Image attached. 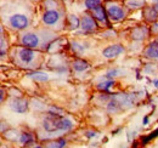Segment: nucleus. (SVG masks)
<instances>
[{
    "mask_svg": "<svg viewBox=\"0 0 158 148\" xmlns=\"http://www.w3.org/2000/svg\"><path fill=\"white\" fill-rule=\"evenodd\" d=\"M43 128L48 132H57V131L67 132L73 128V123L69 119L63 118L62 115L48 113V117L43 120Z\"/></svg>",
    "mask_w": 158,
    "mask_h": 148,
    "instance_id": "nucleus-1",
    "label": "nucleus"
},
{
    "mask_svg": "<svg viewBox=\"0 0 158 148\" xmlns=\"http://www.w3.org/2000/svg\"><path fill=\"white\" fill-rule=\"evenodd\" d=\"M49 32H41V33H39V32H26L21 35V44L23 46H27V47L37 49L41 45H44V41H41V39H44V40L46 39L49 41L54 37V35H51V37L45 38L44 35H46Z\"/></svg>",
    "mask_w": 158,
    "mask_h": 148,
    "instance_id": "nucleus-2",
    "label": "nucleus"
},
{
    "mask_svg": "<svg viewBox=\"0 0 158 148\" xmlns=\"http://www.w3.org/2000/svg\"><path fill=\"white\" fill-rule=\"evenodd\" d=\"M43 22L49 27H55L61 24L62 21V12L60 9H49L43 14Z\"/></svg>",
    "mask_w": 158,
    "mask_h": 148,
    "instance_id": "nucleus-3",
    "label": "nucleus"
},
{
    "mask_svg": "<svg viewBox=\"0 0 158 148\" xmlns=\"http://www.w3.org/2000/svg\"><path fill=\"white\" fill-rule=\"evenodd\" d=\"M106 11H107V16L108 18L113 22H118L122 21L125 17V11L124 9L118 5V4H112V2H108L106 5Z\"/></svg>",
    "mask_w": 158,
    "mask_h": 148,
    "instance_id": "nucleus-4",
    "label": "nucleus"
},
{
    "mask_svg": "<svg viewBox=\"0 0 158 148\" xmlns=\"http://www.w3.org/2000/svg\"><path fill=\"white\" fill-rule=\"evenodd\" d=\"M37 56H38V54L32 47H27V46L21 47L17 51V58H19L21 64H23V66L32 64Z\"/></svg>",
    "mask_w": 158,
    "mask_h": 148,
    "instance_id": "nucleus-5",
    "label": "nucleus"
},
{
    "mask_svg": "<svg viewBox=\"0 0 158 148\" xmlns=\"http://www.w3.org/2000/svg\"><path fill=\"white\" fill-rule=\"evenodd\" d=\"M9 24L14 28V29H26L29 24V19L26 15H21V14H16V15H12L10 16L9 18Z\"/></svg>",
    "mask_w": 158,
    "mask_h": 148,
    "instance_id": "nucleus-6",
    "label": "nucleus"
},
{
    "mask_svg": "<svg viewBox=\"0 0 158 148\" xmlns=\"http://www.w3.org/2000/svg\"><path fill=\"white\" fill-rule=\"evenodd\" d=\"M80 28L88 33L96 31V28H98L96 19L93 17V15L91 16L90 15H83V17L80 18Z\"/></svg>",
    "mask_w": 158,
    "mask_h": 148,
    "instance_id": "nucleus-7",
    "label": "nucleus"
},
{
    "mask_svg": "<svg viewBox=\"0 0 158 148\" xmlns=\"http://www.w3.org/2000/svg\"><path fill=\"white\" fill-rule=\"evenodd\" d=\"M10 108L16 113H26L28 111V101L26 98L22 97H15L11 102H10Z\"/></svg>",
    "mask_w": 158,
    "mask_h": 148,
    "instance_id": "nucleus-8",
    "label": "nucleus"
},
{
    "mask_svg": "<svg viewBox=\"0 0 158 148\" xmlns=\"http://www.w3.org/2000/svg\"><path fill=\"white\" fill-rule=\"evenodd\" d=\"M123 51H124V47L122 45L114 44V45H110L106 49H103L102 50V56L105 58H114V57L120 55Z\"/></svg>",
    "mask_w": 158,
    "mask_h": 148,
    "instance_id": "nucleus-9",
    "label": "nucleus"
},
{
    "mask_svg": "<svg viewBox=\"0 0 158 148\" xmlns=\"http://www.w3.org/2000/svg\"><path fill=\"white\" fill-rule=\"evenodd\" d=\"M112 98L118 102L122 108H129V107H131L133 103H134L133 96H130V95H128V93H116L114 96H112Z\"/></svg>",
    "mask_w": 158,
    "mask_h": 148,
    "instance_id": "nucleus-10",
    "label": "nucleus"
},
{
    "mask_svg": "<svg viewBox=\"0 0 158 148\" xmlns=\"http://www.w3.org/2000/svg\"><path fill=\"white\" fill-rule=\"evenodd\" d=\"M91 15H93V17L96 19V21H99V22H101V23H105V24L108 26V16H107V11H106V9H105L102 5H100V6H98L96 9L91 10Z\"/></svg>",
    "mask_w": 158,
    "mask_h": 148,
    "instance_id": "nucleus-11",
    "label": "nucleus"
},
{
    "mask_svg": "<svg viewBox=\"0 0 158 148\" xmlns=\"http://www.w3.org/2000/svg\"><path fill=\"white\" fill-rule=\"evenodd\" d=\"M142 15H143L145 19L148 21V22H156V21H158V11L155 9V6L143 7Z\"/></svg>",
    "mask_w": 158,
    "mask_h": 148,
    "instance_id": "nucleus-12",
    "label": "nucleus"
},
{
    "mask_svg": "<svg viewBox=\"0 0 158 148\" xmlns=\"http://www.w3.org/2000/svg\"><path fill=\"white\" fill-rule=\"evenodd\" d=\"M145 56L152 60H158V41H152L145 50Z\"/></svg>",
    "mask_w": 158,
    "mask_h": 148,
    "instance_id": "nucleus-13",
    "label": "nucleus"
},
{
    "mask_svg": "<svg viewBox=\"0 0 158 148\" xmlns=\"http://www.w3.org/2000/svg\"><path fill=\"white\" fill-rule=\"evenodd\" d=\"M147 35V29H146V27H143V26H139V27H135L134 29H133V32H131V38L134 39V40H143L145 38Z\"/></svg>",
    "mask_w": 158,
    "mask_h": 148,
    "instance_id": "nucleus-14",
    "label": "nucleus"
},
{
    "mask_svg": "<svg viewBox=\"0 0 158 148\" xmlns=\"http://www.w3.org/2000/svg\"><path fill=\"white\" fill-rule=\"evenodd\" d=\"M89 63L86 62V61H84V60H81V58H77V60H74L73 61V63H72V68L76 71V72H84V71H86V69H89Z\"/></svg>",
    "mask_w": 158,
    "mask_h": 148,
    "instance_id": "nucleus-15",
    "label": "nucleus"
},
{
    "mask_svg": "<svg viewBox=\"0 0 158 148\" xmlns=\"http://www.w3.org/2000/svg\"><path fill=\"white\" fill-rule=\"evenodd\" d=\"M27 76L37 81H46L49 79V75L43 72H31V73H27Z\"/></svg>",
    "mask_w": 158,
    "mask_h": 148,
    "instance_id": "nucleus-16",
    "label": "nucleus"
},
{
    "mask_svg": "<svg viewBox=\"0 0 158 148\" xmlns=\"http://www.w3.org/2000/svg\"><path fill=\"white\" fill-rule=\"evenodd\" d=\"M67 23H68V27L71 31H74V29L80 27V19L76 15H69L67 17Z\"/></svg>",
    "mask_w": 158,
    "mask_h": 148,
    "instance_id": "nucleus-17",
    "label": "nucleus"
},
{
    "mask_svg": "<svg viewBox=\"0 0 158 148\" xmlns=\"http://www.w3.org/2000/svg\"><path fill=\"white\" fill-rule=\"evenodd\" d=\"M124 5L129 9H140L145 5V0H124Z\"/></svg>",
    "mask_w": 158,
    "mask_h": 148,
    "instance_id": "nucleus-18",
    "label": "nucleus"
},
{
    "mask_svg": "<svg viewBox=\"0 0 158 148\" xmlns=\"http://www.w3.org/2000/svg\"><path fill=\"white\" fill-rule=\"evenodd\" d=\"M123 108L120 107V105H119L118 102L116 101V100H110L108 101V103H107V111L110 112V113H117V112L122 111Z\"/></svg>",
    "mask_w": 158,
    "mask_h": 148,
    "instance_id": "nucleus-19",
    "label": "nucleus"
},
{
    "mask_svg": "<svg viewBox=\"0 0 158 148\" xmlns=\"http://www.w3.org/2000/svg\"><path fill=\"white\" fill-rule=\"evenodd\" d=\"M20 142L22 145L28 146V145H31V143L34 142V137H33V135L31 132H23L20 136Z\"/></svg>",
    "mask_w": 158,
    "mask_h": 148,
    "instance_id": "nucleus-20",
    "label": "nucleus"
},
{
    "mask_svg": "<svg viewBox=\"0 0 158 148\" xmlns=\"http://www.w3.org/2000/svg\"><path fill=\"white\" fill-rule=\"evenodd\" d=\"M113 85H114V80L108 79V80H106V81H103V83H99V84H98V89L101 90V91H103V92H107V91H110V89H111Z\"/></svg>",
    "mask_w": 158,
    "mask_h": 148,
    "instance_id": "nucleus-21",
    "label": "nucleus"
},
{
    "mask_svg": "<svg viewBox=\"0 0 158 148\" xmlns=\"http://www.w3.org/2000/svg\"><path fill=\"white\" fill-rule=\"evenodd\" d=\"M84 4H85V7L91 11V10L96 9L98 6L102 5V0H85Z\"/></svg>",
    "mask_w": 158,
    "mask_h": 148,
    "instance_id": "nucleus-22",
    "label": "nucleus"
},
{
    "mask_svg": "<svg viewBox=\"0 0 158 148\" xmlns=\"http://www.w3.org/2000/svg\"><path fill=\"white\" fill-rule=\"evenodd\" d=\"M44 6L46 7V10H49V9H59L60 4L57 0H45Z\"/></svg>",
    "mask_w": 158,
    "mask_h": 148,
    "instance_id": "nucleus-23",
    "label": "nucleus"
},
{
    "mask_svg": "<svg viewBox=\"0 0 158 148\" xmlns=\"http://www.w3.org/2000/svg\"><path fill=\"white\" fill-rule=\"evenodd\" d=\"M158 136V128L153 132H151V135H148V136H146V137H143V138H141V143L142 145H146L148 141H151V140H153V138H156Z\"/></svg>",
    "mask_w": 158,
    "mask_h": 148,
    "instance_id": "nucleus-24",
    "label": "nucleus"
},
{
    "mask_svg": "<svg viewBox=\"0 0 158 148\" xmlns=\"http://www.w3.org/2000/svg\"><path fill=\"white\" fill-rule=\"evenodd\" d=\"M66 146V140L64 138H60L57 141H54L48 145V147H55V148H61V147H64Z\"/></svg>",
    "mask_w": 158,
    "mask_h": 148,
    "instance_id": "nucleus-25",
    "label": "nucleus"
},
{
    "mask_svg": "<svg viewBox=\"0 0 158 148\" xmlns=\"http://www.w3.org/2000/svg\"><path fill=\"white\" fill-rule=\"evenodd\" d=\"M119 74H120V71L117 69V68H113V69H110L107 73H106V78L107 79H113V78H116V76H118Z\"/></svg>",
    "mask_w": 158,
    "mask_h": 148,
    "instance_id": "nucleus-26",
    "label": "nucleus"
},
{
    "mask_svg": "<svg viewBox=\"0 0 158 148\" xmlns=\"http://www.w3.org/2000/svg\"><path fill=\"white\" fill-rule=\"evenodd\" d=\"M72 46H73V50H77L79 52H81L84 50V46H81L78 43H72Z\"/></svg>",
    "mask_w": 158,
    "mask_h": 148,
    "instance_id": "nucleus-27",
    "label": "nucleus"
},
{
    "mask_svg": "<svg viewBox=\"0 0 158 148\" xmlns=\"http://www.w3.org/2000/svg\"><path fill=\"white\" fill-rule=\"evenodd\" d=\"M96 135H98V134H96L95 131H88V132L85 134V136H86L88 138H93V137H96Z\"/></svg>",
    "mask_w": 158,
    "mask_h": 148,
    "instance_id": "nucleus-28",
    "label": "nucleus"
},
{
    "mask_svg": "<svg viewBox=\"0 0 158 148\" xmlns=\"http://www.w3.org/2000/svg\"><path fill=\"white\" fill-rule=\"evenodd\" d=\"M152 32L153 33H158V22H153V27H152Z\"/></svg>",
    "mask_w": 158,
    "mask_h": 148,
    "instance_id": "nucleus-29",
    "label": "nucleus"
},
{
    "mask_svg": "<svg viewBox=\"0 0 158 148\" xmlns=\"http://www.w3.org/2000/svg\"><path fill=\"white\" fill-rule=\"evenodd\" d=\"M148 120H150V118L146 115V117H143V119H142V124L143 125H147L148 124Z\"/></svg>",
    "mask_w": 158,
    "mask_h": 148,
    "instance_id": "nucleus-30",
    "label": "nucleus"
},
{
    "mask_svg": "<svg viewBox=\"0 0 158 148\" xmlns=\"http://www.w3.org/2000/svg\"><path fill=\"white\" fill-rule=\"evenodd\" d=\"M153 85H155V88H156V89H158V79L153 81Z\"/></svg>",
    "mask_w": 158,
    "mask_h": 148,
    "instance_id": "nucleus-31",
    "label": "nucleus"
},
{
    "mask_svg": "<svg viewBox=\"0 0 158 148\" xmlns=\"http://www.w3.org/2000/svg\"><path fill=\"white\" fill-rule=\"evenodd\" d=\"M0 100L2 102V100H4V90H1V97H0Z\"/></svg>",
    "mask_w": 158,
    "mask_h": 148,
    "instance_id": "nucleus-32",
    "label": "nucleus"
},
{
    "mask_svg": "<svg viewBox=\"0 0 158 148\" xmlns=\"http://www.w3.org/2000/svg\"><path fill=\"white\" fill-rule=\"evenodd\" d=\"M153 6H155V9H156V10L158 11V1L156 2V4H155V5H153Z\"/></svg>",
    "mask_w": 158,
    "mask_h": 148,
    "instance_id": "nucleus-33",
    "label": "nucleus"
},
{
    "mask_svg": "<svg viewBox=\"0 0 158 148\" xmlns=\"http://www.w3.org/2000/svg\"><path fill=\"white\" fill-rule=\"evenodd\" d=\"M155 1H158V0H155Z\"/></svg>",
    "mask_w": 158,
    "mask_h": 148,
    "instance_id": "nucleus-34",
    "label": "nucleus"
}]
</instances>
